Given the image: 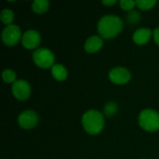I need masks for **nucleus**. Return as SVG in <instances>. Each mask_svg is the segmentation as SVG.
Instances as JSON below:
<instances>
[{
  "label": "nucleus",
  "mask_w": 159,
  "mask_h": 159,
  "mask_svg": "<svg viewBox=\"0 0 159 159\" xmlns=\"http://www.w3.org/2000/svg\"><path fill=\"white\" fill-rule=\"evenodd\" d=\"M123 29V21L115 15H107L102 17L98 22V32L104 39L116 37Z\"/></svg>",
  "instance_id": "f257e3e1"
},
{
  "label": "nucleus",
  "mask_w": 159,
  "mask_h": 159,
  "mask_svg": "<svg viewBox=\"0 0 159 159\" xmlns=\"http://www.w3.org/2000/svg\"><path fill=\"white\" fill-rule=\"evenodd\" d=\"M82 125L86 132L90 135H97L104 127L103 116L99 111L89 110L83 115Z\"/></svg>",
  "instance_id": "f03ea898"
},
{
  "label": "nucleus",
  "mask_w": 159,
  "mask_h": 159,
  "mask_svg": "<svg viewBox=\"0 0 159 159\" xmlns=\"http://www.w3.org/2000/svg\"><path fill=\"white\" fill-rule=\"evenodd\" d=\"M139 125L143 129L155 132L159 129V114L153 109H145L139 116Z\"/></svg>",
  "instance_id": "7ed1b4c3"
},
{
  "label": "nucleus",
  "mask_w": 159,
  "mask_h": 159,
  "mask_svg": "<svg viewBox=\"0 0 159 159\" xmlns=\"http://www.w3.org/2000/svg\"><path fill=\"white\" fill-rule=\"evenodd\" d=\"M33 60L34 63L43 69H48L49 67H52L54 64L55 57L51 50L48 48H37L33 53Z\"/></svg>",
  "instance_id": "20e7f679"
},
{
  "label": "nucleus",
  "mask_w": 159,
  "mask_h": 159,
  "mask_svg": "<svg viewBox=\"0 0 159 159\" xmlns=\"http://www.w3.org/2000/svg\"><path fill=\"white\" fill-rule=\"evenodd\" d=\"M20 38H22L21 31L18 25H8L2 32V41L6 46L13 47L18 44Z\"/></svg>",
  "instance_id": "39448f33"
},
{
  "label": "nucleus",
  "mask_w": 159,
  "mask_h": 159,
  "mask_svg": "<svg viewBox=\"0 0 159 159\" xmlns=\"http://www.w3.org/2000/svg\"><path fill=\"white\" fill-rule=\"evenodd\" d=\"M11 89L13 96L20 101L27 100L31 94V87L25 80H17L14 84H12Z\"/></svg>",
  "instance_id": "423d86ee"
},
{
  "label": "nucleus",
  "mask_w": 159,
  "mask_h": 159,
  "mask_svg": "<svg viewBox=\"0 0 159 159\" xmlns=\"http://www.w3.org/2000/svg\"><path fill=\"white\" fill-rule=\"evenodd\" d=\"M131 75L129 71L124 67H115L109 72V79L116 85L127 84L130 80Z\"/></svg>",
  "instance_id": "0eeeda50"
},
{
  "label": "nucleus",
  "mask_w": 159,
  "mask_h": 159,
  "mask_svg": "<svg viewBox=\"0 0 159 159\" xmlns=\"http://www.w3.org/2000/svg\"><path fill=\"white\" fill-rule=\"evenodd\" d=\"M38 120H39L38 115L32 110H27L22 112L18 117V123L20 127L24 129H33L38 123Z\"/></svg>",
  "instance_id": "6e6552de"
},
{
  "label": "nucleus",
  "mask_w": 159,
  "mask_h": 159,
  "mask_svg": "<svg viewBox=\"0 0 159 159\" xmlns=\"http://www.w3.org/2000/svg\"><path fill=\"white\" fill-rule=\"evenodd\" d=\"M41 36L40 34L35 30H28L22 34L21 43L22 46L27 49H34L40 44Z\"/></svg>",
  "instance_id": "1a4fd4ad"
},
{
  "label": "nucleus",
  "mask_w": 159,
  "mask_h": 159,
  "mask_svg": "<svg viewBox=\"0 0 159 159\" xmlns=\"http://www.w3.org/2000/svg\"><path fill=\"white\" fill-rule=\"evenodd\" d=\"M153 33L151 31V29L149 28H140L138 30H136L132 35V39L133 41L137 44V45H144L146 43L149 42V40L151 39Z\"/></svg>",
  "instance_id": "9d476101"
},
{
  "label": "nucleus",
  "mask_w": 159,
  "mask_h": 159,
  "mask_svg": "<svg viewBox=\"0 0 159 159\" xmlns=\"http://www.w3.org/2000/svg\"><path fill=\"white\" fill-rule=\"evenodd\" d=\"M103 45L102 38L98 35H92L89 37L84 45L85 50L89 53H95L99 51Z\"/></svg>",
  "instance_id": "9b49d317"
},
{
  "label": "nucleus",
  "mask_w": 159,
  "mask_h": 159,
  "mask_svg": "<svg viewBox=\"0 0 159 159\" xmlns=\"http://www.w3.org/2000/svg\"><path fill=\"white\" fill-rule=\"evenodd\" d=\"M51 75L57 81H63L67 77V70L62 64H54L51 67Z\"/></svg>",
  "instance_id": "f8f14e48"
},
{
  "label": "nucleus",
  "mask_w": 159,
  "mask_h": 159,
  "mask_svg": "<svg viewBox=\"0 0 159 159\" xmlns=\"http://www.w3.org/2000/svg\"><path fill=\"white\" fill-rule=\"evenodd\" d=\"M49 7V2L47 0H34L32 4V9L34 13L43 14L48 11Z\"/></svg>",
  "instance_id": "ddd939ff"
},
{
  "label": "nucleus",
  "mask_w": 159,
  "mask_h": 159,
  "mask_svg": "<svg viewBox=\"0 0 159 159\" xmlns=\"http://www.w3.org/2000/svg\"><path fill=\"white\" fill-rule=\"evenodd\" d=\"M0 19L4 24H7V26L11 25L12 21L14 20V13L10 9H4L0 14Z\"/></svg>",
  "instance_id": "4468645a"
},
{
  "label": "nucleus",
  "mask_w": 159,
  "mask_h": 159,
  "mask_svg": "<svg viewBox=\"0 0 159 159\" xmlns=\"http://www.w3.org/2000/svg\"><path fill=\"white\" fill-rule=\"evenodd\" d=\"M156 0H139L136 1V6L142 10H149L157 5Z\"/></svg>",
  "instance_id": "2eb2a0df"
},
{
  "label": "nucleus",
  "mask_w": 159,
  "mask_h": 159,
  "mask_svg": "<svg viewBox=\"0 0 159 159\" xmlns=\"http://www.w3.org/2000/svg\"><path fill=\"white\" fill-rule=\"evenodd\" d=\"M2 78L4 80L5 83H12L14 84L17 80H16V73L10 69H6L3 73H2Z\"/></svg>",
  "instance_id": "dca6fc26"
},
{
  "label": "nucleus",
  "mask_w": 159,
  "mask_h": 159,
  "mask_svg": "<svg viewBox=\"0 0 159 159\" xmlns=\"http://www.w3.org/2000/svg\"><path fill=\"white\" fill-rule=\"evenodd\" d=\"M116 110H117V105L113 102H108L105 106H104V114L107 116H114L116 113Z\"/></svg>",
  "instance_id": "f3484780"
},
{
  "label": "nucleus",
  "mask_w": 159,
  "mask_h": 159,
  "mask_svg": "<svg viewBox=\"0 0 159 159\" xmlns=\"http://www.w3.org/2000/svg\"><path fill=\"white\" fill-rule=\"evenodd\" d=\"M119 5L122 9L126 11H130L134 8V6H136V1L132 0H121L119 1Z\"/></svg>",
  "instance_id": "a211bd4d"
},
{
  "label": "nucleus",
  "mask_w": 159,
  "mask_h": 159,
  "mask_svg": "<svg viewBox=\"0 0 159 159\" xmlns=\"http://www.w3.org/2000/svg\"><path fill=\"white\" fill-rule=\"evenodd\" d=\"M129 20L130 22H135L137 23V21L140 20V16H139V13L134 11V12H131L129 15Z\"/></svg>",
  "instance_id": "6ab92c4d"
},
{
  "label": "nucleus",
  "mask_w": 159,
  "mask_h": 159,
  "mask_svg": "<svg viewBox=\"0 0 159 159\" xmlns=\"http://www.w3.org/2000/svg\"><path fill=\"white\" fill-rule=\"evenodd\" d=\"M153 36H154L155 42L157 43V45H158L159 46V27L154 30V32H153Z\"/></svg>",
  "instance_id": "aec40b11"
},
{
  "label": "nucleus",
  "mask_w": 159,
  "mask_h": 159,
  "mask_svg": "<svg viewBox=\"0 0 159 159\" xmlns=\"http://www.w3.org/2000/svg\"><path fill=\"white\" fill-rule=\"evenodd\" d=\"M102 3L103 5H105V6L110 7V6H114V5L116 3V0H104V1H102Z\"/></svg>",
  "instance_id": "412c9836"
}]
</instances>
